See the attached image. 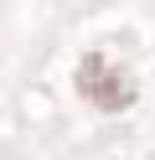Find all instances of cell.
Returning <instances> with one entry per match:
<instances>
[{
    "instance_id": "cell-1",
    "label": "cell",
    "mask_w": 155,
    "mask_h": 160,
    "mask_svg": "<svg viewBox=\"0 0 155 160\" xmlns=\"http://www.w3.org/2000/svg\"><path fill=\"white\" fill-rule=\"evenodd\" d=\"M78 93L88 98L93 108H109V114L134 103V83H129V72H124V67H114V62H103L98 52L83 57V67H78Z\"/></svg>"
}]
</instances>
